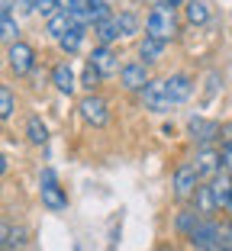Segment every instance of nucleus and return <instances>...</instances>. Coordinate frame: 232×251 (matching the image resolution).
Segmentation results:
<instances>
[{"label":"nucleus","mask_w":232,"mask_h":251,"mask_svg":"<svg viewBox=\"0 0 232 251\" xmlns=\"http://www.w3.org/2000/svg\"><path fill=\"white\" fill-rule=\"evenodd\" d=\"M145 29H149V36L155 39H174L178 36V16H174V7H168V3H158V7H152V13L145 16Z\"/></svg>","instance_id":"nucleus-1"},{"label":"nucleus","mask_w":232,"mask_h":251,"mask_svg":"<svg viewBox=\"0 0 232 251\" xmlns=\"http://www.w3.org/2000/svg\"><path fill=\"white\" fill-rule=\"evenodd\" d=\"M81 116H84V123H87V126H97V129H103V126L110 123V106H106L103 97L87 94V97L81 100Z\"/></svg>","instance_id":"nucleus-2"},{"label":"nucleus","mask_w":232,"mask_h":251,"mask_svg":"<svg viewBox=\"0 0 232 251\" xmlns=\"http://www.w3.org/2000/svg\"><path fill=\"white\" fill-rule=\"evenodd\" d=\"M7 61H10V71L13 74H29L36 68V52H32V45L26 42H13L7 52Z\"/></svg>","instance_id":"nucleus-3"},{"label":"nucleus","mask_w":232,"mask_h":251,"mask_svg":"<svg viewBox=\"0 0 232 251\" xmlns=\"http://www.w3.org/2000/svg\"><path fill=\"white\" fill-rule=\"evenodd\" d=\"M197 187H200V174H197L194 164H180L178 171H174V197L178 200H187L197 193Z\"/></svg>","instance_id":"nucleus-4"},{"label":"nucleus","mask_w":232,"mask_h":251,"mask_svg":"<svg viewBox=\"0 0 232 251\" xmlns=\"http://www.w3.org/2000/svg\"><path fill=\"white\" fill-rule=\"evenodd\" d=\"M42 203L49 209H55V213L68 206V197L61 193V187L55 184V171H49V168L42 171Z\"/></svg>","instance_id":"nucleus-5"},{"label":"nucleus","mask_w":232,"mask_h":251,"mask_svg":"<svg viewBox=\"0 0 232 251\" xmlns=\"http://www.w3.org/2000/svg\"><path fill=\"white\" fill-rule=\"evenodd\" d=\"M87 65H94L103 77H113V74H120L123 68H120V58L113 55V49L110 45H100V49H94L90 52V58H87Z\"/></svg>","instance_id":"nucleus-6"},{"label":"nucleus","mask_w":232,"mask_h":251,"mask_svg":"<svg viewBox=\"0 0 232 251\" xmlns=\"http://www.w3.org/2000/svg\"><path fill=\"white\" fill-rule=\"evenodd\" d=\"M142 100H145V110H152V113H165L168 106H171L165 81H149L145 90H142Z\"/></svg>","instance_id":"nucleus-7"},{"label":"nucleus","mask_w":232,"mask_h":251,"mask_svg":"<svg viewBox=\"0 0 232 251\" xmlns=\"http://www.w3.org/2000/svg\"><path fill=\"white\" fill-rule=\"evenodd\" d=\"M165 87H168V100H171V106L187 103L190 94H194V81H190L187 74H174V77H168Z\"/></svg>","instance_id":"nucleus-8"},{"label":"nucleus","mask_w":232,"mask_h":251,"mask_svg":"<svg viewBox=\"0 0 232 251\" xmlns=\"http://www.w3.org/2000/svg\"><path fill=\"white\" fill-rule=\"evenodd\" d=\"M216 226L219 222H197V229L190 232V242H194V248H200V251H213V248H219V235H216Z\"/></svg>","instance_id":"nucleus-9"},{"label":"nucleus","mask_w":232,"mask_h":251,"mask_svg":"<svg viewBox=\"0 0 232 251\" xmlns=\"http://www.w3.org/2000/svg\"><path fill=\"white\" fill-rule=\"evenodd\" d=\"M194 168H197V174H200V177H216L219 171H223V151H213V148L197 151Z\"/></svg>","instance_id":"nucleus-10"},{"label":"nucleus","mask_w":232,"mask_h":251,"mask_svg":"<svg viewBox=\"0 0 232 251\" xmlns=\"http://www.w3.org/2000/svg\"><path fill=\"white\" fill-rule=\"evenodd\" d=\"M152 77H149V71H145V61L142 65H123V71H120V84L126 90H145V84H149Z\"/></svg>","instance_id":"nucleus-11"},{"label":"nucleus","mask_w":232,"mask_h":251,"mask_svg":"<svg viewBox=\"0 0 232 251\" xmlns=\"http://www.w3.org/2000/svg\"><path fill=\"white\" fill-rule=\"evenodd\" d=\"M210 187H213V197H216V206L229 209V203H232V174L223 168L216 177H210Z\"/></svg>","instance_id":"nucleus-12"},{"label":"nucleus","mask_w":232,"mask_h":251,"mask_svg":"<svg viewBox=\"0 0 232 251\" xmlns=\"http://www.w3.org/2000/svg\"><path fill=\"white\" fill-rule=\"evenodd\" d=\"M139 55H142V61H145V65H152V61H158L161 55H165V39L145 36L142 42H139Z\"/></svg>","instance_id":"nucleus-13"},{"label":"nucleus","mask_w":232,"mask_h":251,"mask_svg":"<svg viewBox=\"0 0 232 251\" xmlns=\"http://www.w3.org/2000/svg\"><path fill=\"white\" fill-rule=\"evenodd\" d=\"M184 13H187L190 26H203V23L210 20V3L206 0H187L184 3Z\"/></svg>","instance_id":"nucleus-14"},{"label":"nucleus","mask_w":232,"mask_h":251,"mask_svg":"<svg viewBox=\"0 0 232 251\" xmlns=\"http://www.w3.org/2000/svg\"><path fill=\"white\" fill-rule=\"evenodd\" d=\"M52 84L61 90V94H75V87H77V81H75V71L68 65H58L52 71Z\"/></svg>","instance_id":"nucleus-15"},{"label":"nucleus","mask_w":232,"mask_h":251,"mask_svg":"<svg viewBox=\"0 0 232 251\" xmlns=\"http://www.w3.org/2000/svg\"><path fill=\"white\" fill-rule=\"evenodd\" d=\"M194 200H197V213H200V216H210L213 209H219V206H216V197H213V187H210V184L197 187Z\"/></svg>","instance_id":"nucleus-16"},{"label":"nucleus","mask_w":232,"mask_h":251,"mask_svg":"<svg viewBox=\"0 0 232 251\" xmlns=\"http://www.w3.org/2000/svg\"><path fill=\"white\" fill-rule=\"evenodd\" d=\"M94 29H97V39H100V45H110V42H116V39L123 36L120 32V26H116V20H100V23H94Z\"/></svg>","instance_id":"nucleus-17"},{"label":"nucleus","mask_w":232,"mask_h":251,"mask_svg":"<svg viewBox=\"0 0 232 251\" xmlns=\"http://www.w3.org/2000/svg\"><path fill=\"white\" fill-rule=\"evenodd\" d=\"M45 29H49V36H52V39H61L68 29H71V16L58 10V13H52L49 20H45Z\"/></svg>","instance_id":"nucleus-18"},{"label":"nucleus","mask_w":232,"mask_h":251,"mask_svg":"<svg viewBox=\"0 0 232 251\" xmlns=\"http://www.w3.org/2000/svg\"><path fill=\"white\" fill-rule=\"evenodd\" d=\"M190 132H194L197 142H203V145H206V142H213V139H216V132H223V129H219L216 123H203V119H194V123H190Z\"/></svg>","instance_id":"nucleus-19"},{"label":"nucleus","mask_w":232,"mask_h":251,"mask_svg":"<svg viewBox=\"0 0 232 251\" xmlns=\"http://www.w3.org/2000/svg\"><path fill=\"white\" fill-rule=\"evenodd\" d=\"M81 42H84V26H77V23H71V29H68L65 36L58 39V45L65 49L68 55H71V52H77V49H81Z\"/></svg>","instance_id":"nucleus-20"},{"label":"nucleus","mask_w":232,"mask_h":251,"mask_svg":"<svg viewBox=\"0 0 232 251\" xmlns=\"http://www.w3.org/2000/svg\"><path fill=\"white\" fill-rule=\"evenodd\" d=\"M0 42H7V45L20 42V23H16V16H13V13L0 20Z\"/></svg>","instance_id":"nucleus-21"},{"label":"nucleus","mask_w":232,"mask_h":251,"mask_svg":"<svg viewBox=\"0 0 232 251\" xmlns=\"http://www.w3.org/2000/svg\"><path fill=\"white\" fill-rule=\"evenodd\" d=\"M26 135H29L32 145H45V142H49V129H45V123L39 116H29V123H26Z\"/></svg>","instance_id":"nucleus-22"},{"label":"nucleus","mask_w":232,"mask_h":251,"mask_svg":"<svg viewBox=\"0 0 232 251\" xmlns=\"http://www.w3.org/2000/svg\"><path fill=\"white\" fill-rule=\"evenodd\" d=\"M13 110H16L13 90H10L7 84H0V119H10V116H13Z\"/></svg>","instance_id":"nucleus-23"},{"label":"nucleus","mask_w":232,"mask_h":251,"mask_svg":"<svg viewBox=\"0 0 232 251\" xmlns=\"http://www.w3.org/2000/svg\"><path fill=\"white\" fill-rule=\"evenodd\" d=\"M87 13H90L94 23L110 20V3H106V0H87Z\"/></svg>","instance_id":"nucleus-24"},{"label":"nucleus","mask_w":232,"mask_h":251,"mask_svg":"<svg viewBox=\"0 0 232 251\" xmlns=\"http://www.w3.org/2000/svg\"><path fill=\"white\" fill-rule=\"evenodd\" d=\"M223 168L232 174V126H223Z\"/></svg>","instance_id":"nucleus-25"},{"label":"nucleus","mask_w":232,"mask_h":251,"mask_svg":"<svg viewBox=\"0 0 232 251\" xmlns=\"http://www.w3.org/2000/svg\"><path fill=\"white\" fill-rule=\"evenodd\" d=\"M116 26H120V32H123V36H132V32H135V26H139V20H135L132 13H120V16H116Z\"/></svg>","instance_id":"nucleus-26"},{"label":"nucleus","mask_w":232,"mask_h":251,"mask_svg":"<svg viewBox=\"0 0 232 251\" xmlns=\"http://www.w3.org/2000/svg\"><path fill=\"white\" fill-rule=\"evenodd\" d=\"M216 235H219V248L232 251V222H219V226H216Z\"/></svg>","instance_id":"nucleus-27"},{"label":"nucleus","mask_w":232,"mask_h":251,"mask_svg":"<svg viewBox=\"0 0 232 251\" xmlns=\"http://www.w3.org/2000/svg\"><path fill=\"white\" fill-rule=\"evenodd\" d=\"M178 229H180V232H187V235H190V232L197 229V213H190V209H187V213H180V219H178Z\"/></svg>","instance_id":"nucleus-28"},{"label":"nucleus","mask_w":232,"mask_h":251,"mask_svg":"<svg viewBox=\"0 0 232 251\" xmlns=\"http://www.w3.org/2000/svg\"><path fill=\"white\" fill-rule=\"evenodd\" d=\"M36 13H42L45 20H49L52 13H58V0H39V3H36Z\"/></svg>","instance_id":"nucleus-29"},{"label":"nucleus","mask_w":232,"mask_h":251,"mask_svg":"<svg viewBox=\"0 0 232 251\" xmlns=\"http://www.w3.org/2000/svg\"><path fill=\"white\" fill-rule=\"evenodd\" d=\"M100 77H103V74H100L94 65H87V71H84V87H90V90H94V87H97V81H100Z\"/></svg>","instance_id":"nucleus-30"},{"label":"nucleus","mask_w":232,"mask_h":251,"mask_svg":"<svg viewBox=\"0 0 232 251\" xmlns=\"http://www.w3.org/2000/svg\"><path fill=\"white\" fill-rule=\"evenodd\" d=\"M84 7V0H58V10L61 13H75V10Z\"/></svg>","instance_id":"nucleus-31"},{"label":"nucleus","mask_w":232,"mask_h":251,"mask_svg":"<svg viewBox=\"0 0 232 251\" xmlns=\"http://www.w3.org/2000/svg\"><path fill=\"white\" fill-rule=\"evenodd\" d=\"M26 242V229H10V245H23Z\"/></svg>","instance_id":"nucleus-32"},{"label":"nucleus","mask_w":232,"mask_h":251,"mask_svg":"<svg viewBox=\"0 0 232 251\" xmlns=\"http://www.w3.org/2000/svg\"><path fill=\"white\" fill-rule=\"evenodd\" d=\"M3 245H10V226L7 222H0V251H3Z\"/></svg>","instance_id":"nucleus-33"},{"label":"nucleus","mask_w":232,"mask_h":251,"mask_svg":"<svg viewBox=\"0 0 232 251\" xmlns=\"http://www.w3.org/2000/svg\"><path fill=\"white\" fill-rule=\"evenodd\" d=\"M13 7H16L13 0H0V20H3V16H10V13H13Z\"/></svg>","instance_id":"nucleus-34"},{"label":"nucleus","mask_w":232,"mask_h":251,"mask_svg":"<svg viewBox=\"0 0 232 251\" xmlns=\"http://www.w3.org/2000/svg\"><path fill=\"white\" fill-rule=\"evenodd\" d=\"M36 3L39 0H20V10L23 13H36Z\"/></svg>","instance_id":"nucleus-35"},{"label":"nucleus","mask_w":232,"mask_h":251,"mask_svg":"<svg viewBox=\"0 0 232 251\" xmlns=\"http://www.w3.org/2000/svg\"><path fill=\"white\" fill-rule=\"evenodd\" d=\"M161 3H168V7H184L187 0H161Z\"/></svg>","instance_id":"nucleus-36"},{"label":"nucleus","mask_w":232,"mask_h":251,"mask_svg":"<svg viewBox=\"0 0 232 251\" xmlns=\"http://www.w3.org/2000/svg\"><path fill=\"white\" fill-rule=\"evenodd\" d=\"M3 171H7V158L0 155V174H3Z\"/></svg>","instance_id":"nucleus-37"},{"label":"nucleus","mask_w":232,"mask_h":251,"mask_svg":"<svg viewBox=\"0 0 232 251\" xmlns=\"http://www.w3.org/2000/svg\"><path fill=\"white\" fill-rule=\"evenodd\" d=\"M213 251H226V248H213Z\"/></svg>","instance_id":"nucleus-38"},{"label":"nucleus","mask_w":232,"mask_h":251,"mask_svg":"<svg viewBox=\"0 0 232 251\" xmlns=\"http://www.w3.org/2000/svg\"><path fill=\"white\" fill-rule=\"evenodd\" d=\"M229 209H232V203H229Z\"/></svg>","instance_id":"nucleus-39"}]
</instances>
